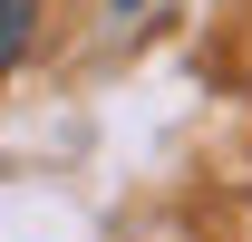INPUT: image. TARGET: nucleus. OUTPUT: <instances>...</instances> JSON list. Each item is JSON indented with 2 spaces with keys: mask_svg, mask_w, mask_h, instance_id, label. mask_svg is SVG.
<instances>
[{
  "mask_svg": "<svg viewBox=\"0 0 252 242\" xmlns=\"http://www.w3.org/2000/svg\"><path fill=\"white\" fill-rule=\"evenodd\" d=\"M30 10H39V0H0V78H10L20 49H30Z\"/></svg>",
  "mask_w": 252,
  "mask_h": 242,
  "instance_id": "f257e3e1",
  "label": "nucleus"
}]
</instances>
